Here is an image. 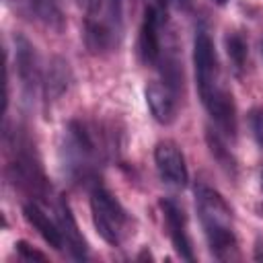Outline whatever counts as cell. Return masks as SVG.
<instances>
[{
    "mask_svg": "<svg viewBox=\"0 0 263 263\" xmlns=\"http://www.w3.org/2000/svg\"><path fill=\"white\" fill-rule=\"evenodd\" d=\"M14 247H16L18 257H21V259H25V261H35V259H37V261H45V259H47L43 253H39V251L31 249V247H29L25 240H18Z\"/></svg>",
    "mask_w": 263,
    "mask_h": 263,
    "instance_id": "e0dca14e",
    "label": "cell"
},
{
    "mask_svg": "<svg viewBox=\"0 0 263 263\" xmlns=\"http://www.w3.org/2000/svg\"><path fill=\"white\" fill-rule=\"evenodd\" d=\"M92 224L101 238L111 247H119L129 232V216L125 208L103 187H95L90 193Z\"/></svg>",
    "mask_w": 263,
    "mask_h": 263,
    "instance_id": "277c9868",
    "label": "cell"
},
{
    "mask_svg": "<svg viewBox=\"0 0 263 263\" xmlns=\"http://www.w3.org/2000/svg\"><path fill=\"white\" fill-rule=\"evenodd\" d=\"M193 66L197 90L208 113L218 121V125L234 136L236 132V109L232 101V92L226 88L218 55L214 49V41L205 29H199L193 41Z\"/></svg>",
    "mask_w": 263,
    "mask_h": 263,
    "instance_id": "6da1fadb",
    "label": "cell"
},
{
    "mask_svg": "<svg viewBox=\"0 0 263 263\" xmlns=\"http://www.w3.org/2000/svg\"><path fill=\"white\" fill-rule=\"evenodd\" d=\"M195 208L212 255L222 261L236 259L238 242L234 234L232 210L226 199L216 189L199 183L195 185Z\"/></svg>",
    "mask_w": 263,
    "mask_h": 263,
    "instance_id": "7a4b0ae2",
    "label": "cell"
},
{
    "mask_svg": "<svg viewBox=\"0 0 263 263\" xmlns=\"http://www.w3.org/2000/svg\"><path fill=\"white\" fill-rule=\"evenodd\" d=\"M146 95V103L148 109L152 113V117L162 123L168 125L175 121L177 117V99H175V90L168 82H150L144 90Z\"/></svg>",
    "mask_w": 263,
    "mask_h": 263,
    "instance_id": "30bf717a",
    "label": "cell"
},
{
    "mask_svg": "<svg viewBox=\"0 0 263 263\" xmlns=\"http://www.w3.org/2000/svg\"><path fill=\"white\" fill-rule=\"evenodd\" d=\"M125 27V0H107L86 16L84 41L92 53H103L119 45Z\"/></svg>",
    "mask_w": 263,
    "mask_h": 263,
    "instance_id": "3957f363",
    "label": "cell"
},
{
    "mask_svg": "<svg viewBox=\"0 0 263 263\" xmlns=\"http://www.w3.org/2000/svg\"><path fill=\"white\" fill-rule=\"evenodd\" d=\"M76 4H78L80 8H84V10H86V14H88V12L99 10V8L103 6V0H76Z\"/></svg>",
    "mask_w": 263,
    "mask_h": 263,
    "instance_id": "d6986e66",
    "label": "cell"
},
{
    "mask_svg": "<svg viewBox=\"0 0 263 263\" xmlns=\"http://www.w3.org/2000/svg\"><path fill=\"white\" fill-rule=\"evenodd\" d=\"M226 51H228V58H230L234 70L240 72L247 62V41L242 39V35H238V33L226 35Z\"/></svg>",
    "mask_w": 263,
    "mask_h": 263,
    "instance_id": "9a60e30c",
    "label": "cell"
},
{
    "mask_svg": "<svg viewBox=\"0 0 263 263\" xmlns=\"http://www.w3.org/2000/svg\"><path fill=\"white\" fill-rule=\"evenodd\" d=\"M177 2H179V4H183V6H187V4H189V0H177Z\"/></svg>",
    "mask_w": 263,
    "mask_h": 263,
    "instance_id": "44dd1931",
    "label": "cell"
},
{
    "mask_svg": "<svg viewBox=\"0 0 263 263\" xmlns=\"http://www.w3.org/2000/svg\"><path fill=\"white\" fill-rule=\"evenodd\" d=\"M101 150L103 148H99L97 132L88 123L78 121V119L68 123L64 152H66V162L72 175L86 177L95 168L101 156Z\"/></svg>",
    "mask_w": 263,
    "mask_h": 263,
    "instance_id": "8992f818",
    "label": "cell"
},
{
    "mask_svg": "<svg viewBox=\"0 0 263 263\" xmlns=\"http://www.w3.org/2000/svg\"><path fill=\"white\" fill-rule=\"evenodd\" d=\"M208 146H210L212 156L220 162V166H224L226 171H234V168H236V162H234L232 154L226 150V146H224V142L220 140V136H218V134L208 132Z\"/></svg>",
    "mask_w": 263,
    "mask_h": 263,
    "instance_id": "2e32d148",
    "label": "cell"
},
{
    "mask_svg": "<svg viewBox=\"0 0 263 263\" xmlns=\"http://www.w3.org/2000/svg\"><path fill=\"white\" fill-rule=\"evenodd\" d=\"M14 49H16L14 66H16L18 80L23 84L25 95L27 97H33V92L37 88V82H39V64H37L35 47L31 45V41L27 37L16 35L14 37Z\"/></svg>",
    "mask_w": 263,
    "mask_h": 263,
    "instance_id": "9c48e42d",
    "label": "cell"
},
{
    "mask_svg": "<svg viewBox=\"0 0 263 263\" xmlns=\"http://www.w3.org/2000/svg\"><path fill=\"white\" fill-rule=\"evenodd\" d=\"M10 2H16L21 10H27L31 16L39 18L41 23H45L55 31H60L64 25L60 0H10Z\"/></svg>",
    "mask_w": 263,
    "mask_h": 263,
    "instance_id": "4fadbf2b",
    "label": "cell"
},
{
    "mask_svg": "<svg viewBox=\"0 0 263 263\" xmlns=\"http://www.w3.org/2000/svg\"><path fill=\"white\" fill-rule=\"evenodd\" d=\"M68 82H70V70L68 64L62 58H53L47 72H45V80H43V95L45 101L51 103L55 99H60L66 90H68Z\"/></svg>",
    "mask_w": 263,
    "mask_h": 263,
    "instance_id": "5bb4252c",
    "label": "cell"
},
{
    "mask_svg": "<svg viewBox=\"0 0 263 263\" xmlns=\"http://www.w3.org/2000/svg\"><path fill=\"white\" fill-rule=\"evenodd\" d=\"M58 222H60L62 236H64V249L72 255V259L84 261L88 257L86 240H84L82 232L78 230V224H76V220L72 216V210H70L66 197L60 199V205H58Z\"/></svg>",
    "mask_w": 263,
    "mask_h": 263,
    "instance_id": "8fae6325",
    "label": "cell"
},
{
    "mask_svg": "<svg viewBox=\"0 0 263 263\" xmlns=\"http://www.w3.org/2000/svg\"><path fill=\"white\" fill-rule=\"evenodd\" d=\"M253 134H255L257 142L263 146V109H257L253 113Z\"/></svg>",
    "mask_w": 263,
    "mask_h": 263,
    "instance_id": "ac0fdd59",
    "label": "cell"
},
{
    "mask_svg": "<svg viewBox=\"0 0 263 263\" xmlns=\"http://www.w3.org/2000/svg\"><path fill=\"white\" fill-rule=\"evenodd\" d=\"M160 208H162L166 228H168V236H171V242H173L175 251L181 255V259L193 261V247H191V238H189V232H187V220H185L183 210L173 199H162Z\"/></svg>",
    "mask_w": 263,
    "mask_h": 263,
    "instance_id": "ba28073f",
    "label": "cell"
},
{
    "mask_svg": "<svg viewBox=\"0 0 263 263\" xmlns=\"http://www.w3.org/2000/svg\"><path fill=\"white\" fill-rule=\"evenodd\" d=\"M25 218L27 222L41 234V238L53 247L55 251H62L64 249V236H62V228H60V222H55L53 218L47 216V212L39 205V201H29L25 203Z\"/></svg>",
    "mask_w": 263,
    "mask_h": 263,
    "instance_id": "7c38bea8",
    "label": "cell"
},
{
    "mask_svg": "<svg viewBox=\"0 0 263 263\" xmlns=\"http://www.w3.org/2000/svg\"><path fill=\"white\" fill-rule=\"evenodd\" d=\"M154 162H156V171H158L160 179L166 185H171V187L187 185L189 173H187L185 156L175 142H171V140L158 142L154 148Z\"/></svg>",
    "mask_w": 263,
    "mask_h": 263,
    "instance_id": "52a82bcc",
    "label": "cell"
},
{
    "mask_svg": "<svg viewBox=\"0 0 263 263\" xmlns=\"http://www.w3.org/2000/svg\"><path fill=\"white\" fill-rule=\"evenodd\" d=\"M12 183L27 191L29 195L43 197L47 193V179L43 175L41 162L31 148V142L25 136L14 134L12 148H10V164H8Z\"/></svg>",
    "mask_w": 263,
    "mask_h": 263,
    "instance_id": "5b68a950",
    "label": "cell"
},
{
    "mask_svg": "<svg viewBox=\"0 0 263 263\" xmlns=\"http://www.w3.org/2000/svg\"><path fill=\"white\" fill-rule=\"evenodd\" d=\"M261 187H263V175H261Z\"/></svg>",
    "mask_w": 263,
    "mask_h": 263,
    "instance_id": "7402d4cb",
    "label": "cell"
},
{
    "mask_svg": "<svg viewBox=\"0 0 263 263\" xmlns=\"http://www.w3.org/2000/svg\"><path fill=\"white\" fill-rule=\"evenodd\" d=\"M214 2H216V4H218V6H224V4H226V2H228V0H214Z\"/></svg>",
    "mask_w": 263,
    "mask_h": 263,
    "instance_id": "ffe728a7",
    "label": "cell"
}]
</instances>
